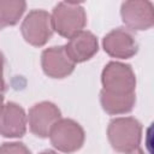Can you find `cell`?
Returning <instances> with one entry per match:
<instances>
[{
	"label": "cell",
	"mask_w": 154,
	"mask_h": 154,
	"mask_svg": "<svg viewBox=\"0 0 154 154\" xmlns=\"http://www.w3.org/2000/svg\"><path fill=\"white\" fill-rule=\"evenodd\" d=\"M108 141L119 153H130L138 148L142 137V125L132 117H119L111 120L107 128Z\"/></svg>",
	"instance_id": "1"
},
{
	"label": "cell",
	"mask_w": 154,
	"mask_h": 154,
	"mask_svg": "<svg viewBox=\"0 0 154 154\" xmlns=\"http://www.w3.org/2000/svg\"><path fill=\"white\" fill-rule=\"evenodd\" d=\"M53 30L60 36L72 37L82 31L87 24V14L83 6L78 2L63 1L59 2L51 14Z\"/></svg>",
	"instance_id": "2"
},
{
	"label": "cell",
	"mask_w": 154,
	"mask_h": 154,
	"mask_svg": "<svg viewBox=\"0 0 154 154\" xmlns=\"http://www.w3.org/2000/svg\"><path fill=\"white\" fill-rule=\"evenodd\" d=\"M101 82H102V90L125 95V94H135L136 88V77L130 65L111 61L108 63L101 73Z\"/></svg>",
	"instance_id": "3"
},
{
	"label": "cell",
	"mask_w": 154,
	"mask_h": 154,
	"mask_svg": "<svg viewBox=\"0 0 154 154\" xmlns=\"http://www.w3.org/2000/svg\"><path fill=\"white\" fill-rule=\"evenodd\" d=\"M52 146L61 153L77 152L84 143V130L72 119H59L48 135Z\"/></svg>",
	"instance_id": "4"
},
{
	"label": "cell",
	"mask_w": 154,
	"mask_h": 154,
	"mask_svg": "<svg viewBox=\"0 0 154 154\" xmlns=\"http://www.w3.org/2000/svg\"><path fill=\"white\" fill-rule=\"evenodd\" d=\"M20 31L24 40L31 46L46 45L54 31L51 14L43 10L30 11L20 25Z\"/></svg>",
	"instance_id": "5"
},
{
	"label": "cell",
	"mask_w": 154,
	"mask_h": 154,
	"mask_svg": "<svg viewBox=\"0 0 154 154\" xmlns=\"http://www.w3.org/2000/svg\"><path fill=\"white\" fill-rule=\"evenodd\" d=\"M61 118L60 109L52 102L43 101L34 105L28 116L30 131L37 137H48L54 124Z\"/></svg>",
	"instance_id": "6"
},
{
	"label": "cell",
	"mask_w": 154,
	"mask_h": 154,
	"mask_svg": "<svg viewBox=\"0 0 154 154\" xmlns=\"http://www.w3.org/2000/svg\"><path fill=\"white\" fill-rule=\"evenodd\" d=\"M120 16L126 28L131 30H147L154 23L153 5L149 1L132 0L122 4Z\"/></svg>",
	"instance_id": "7"
},
{
	"label": "cell",
	"mask_w": 154,
	"mask_h": 154,
	"mask_svg": "<svg viewBox=\"0 0 154 154\" xmlns=\"http://www.w3.org/2000/svg\"><path fill=\"white\" fill-rule=\"evenodd\" d=\"M105 52L113 58L129 59L137 53L138 45L132 34L126 28H117L109 31L102 40Z\"/></svg>",
	"instance_id": "8"
},
{
	"label": "cell",
	"mask_w": 154,
	"mask_h": 154,
	"mask_svg": "<svg viewBox=\"0 0 154 154\" xmlns=\"http://www.w3.org/2000/svg\"><path fill=\"white\" fill-rule=\"evenodd\" d=\"M41 65L48 77L64 78L73 71L76 64L69 58L64 46H54L42 52Z\"/></svg>",
	"instance_id": "9"
},
{
	"label": "cell",
	"mask_w": 154,
	"mask_h": 154,
	"mask_svg": "<svg viewBox=\"0 0 154 154\" xmlns=\"http://www.w3.org/2000/svg\"><path fill=\"white\" fill-rule=\"evenodd\" d=\"M26 123L28 117L19 105L7 102L0 107V135L4 137H22L26 131Z\"/></svg>",
	"instance_id": "10"
},
{
	"label": "cell",
	"mask_w": 154,
	"mask_h": 154,
	"mask_svg": "<svg viewBox=\"0 0 154 154\" xmlns=\"http://www.w3.org/2000/svg\"><path fill=\"white\" fill-rule=\"evenodd\" d=\"M69 58L75 63H83L93 58L99 49V42L96 36L87 30H82L78 34L69 38V42L64 46Z\"/></svg>",
	"instance_id": "11"
},
{
	"label": "cell",
	"mask_w": 154,
	"mask_h": 154,
	"mask_svg": "<svg viewBox=\"0 0 154 154\" xmlns=\"http://www.w3.org/2000/svg\"><path fill=\"white\" fill-rule=\"evenodd\" d=\"M100 102L105 112L108 114H125L130 112L136 102L135 94H125V95H118V94H111L105 90H101L100 93Z\"/></svg>",
	"instance_id": "12"
},
{
	"label": "cell",
	"mask_w": 154,
	"mask_h": 154,
	"mask_svg": "<svg viewBox=\"0 0 154 154\" xmlns=\"http://www.w3.org/2000/svg\"><path fill=\"white\" fill-rule=\"evenodd\" d=\"M26 8L24 1H2L0 0V28L14 25L18 23Z\"/></svg>",
	"instance_id": "13"
},
{
	"label": "cell",
	"mask_w": 154,
	"mask_h": 154,
	"mask_svg": "<svg viewBox=\"0 0 154 154\" xmlns=\"http://www.w3.org/2000/svg\"><path fill=\"white\" fill-rule=\"evenodd\" d=\"M0 154H31V153L23 143L7 142L0 146Z\"/></svg>",
	"instance_id": "14"
},
{
	"label": "cell",
	"mask_w": 154,
	"mask_h": 154,
	"mask_svg": "<svg viewBox=\"0 0 154 154\" xmlns=\"http://www.w3.org/2000/svg\"><path fill=\"white\" fill-rule=\"evenodd\" d=\"M6 88L5 79H4V55L0 52V93L4 91Z\"/></svg>",
	"instance_id": "15"
},
{
	"label": "cell",
	"mask_w": 154,
	"mask_h": 154,
	"mask_svg": "<svg viewBox=\"0 0 154 154\" xmlns=\"http://www.w3.org/2000/svg\"><path fill=\"white\" fill-rule=\"evenodd\" d=\"M126 154H144V153H143V150H142V149L136 148L135 150H132V152H130V153H126Z\"/></svg>",
	"instance_id": "16"
},
{
	"label": "cell",
	"mask_w": 154,
	"mask_h": 154,
	"mask_svg": "<svg viewBox=\"0 0 154 154\" xmlns=\"http://www.w3.org/2000/svg\"><path fill=\"white\" fill-rule=\"evenodd\" d=\"M40 154H58V153L54 152V150H43V152H41Z\"/></svg>",
	"instance_id": "17"
},
{
	"label": "cell",
	"mask_w": 154,
	"mask_h": 154,
	"mask_svg": "<svg viewBox=\"0 0 154 154\" xmlns=\"http://www.w3.org/2000/svg\"><path fill=\"white\" fill-rule=\"evenodd\" d=\"M4 105V96H2V94L0 93V107Z\"/></svg>",
	"instance_id": "18"
}]
</instances>
